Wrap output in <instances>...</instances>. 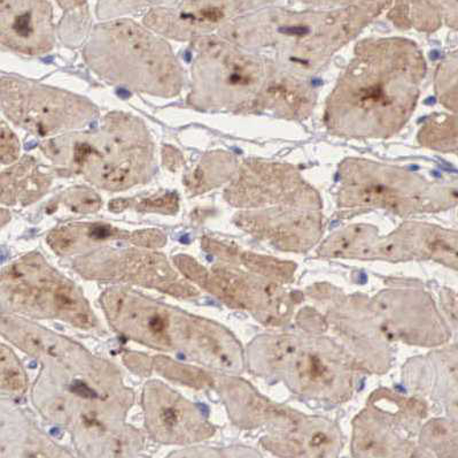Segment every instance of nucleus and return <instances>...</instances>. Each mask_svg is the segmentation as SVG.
Instances as JSON below:
<instances>
[{"instance_id":"f257e3e1","label":"nucleus","mask_w":458,"mask_h":458,"mask_svg":"<svg viewBox=\"0 0 458 458\" xmlns=\"http://www.w3.org/2000/svg\"><path fill=\"white\" fill-rule=\"evenodd\" d=\"M43 147L56 165L82 173L104 189L131 188L153 171V144L145 125L121 113L107 117L97 133L51 140Z\"/></svg>"},{"instance_id":"f03ea898","label":"nucleus","mask_w":458,"mask_h":458,"mask_svg":"<svg viewBox=\"0 0 458 458\" xmlns=\"http://www.w3.org/2000/svg\"><path fill=\"white\" fill-rule=\"evenodd\" d=\"M85 58L104 79L141 92L172 97L182 86L180 66L168 44L131 22L97 28Z\"/></svg>"},{"instance_id":"7ed1b4c3","label":"nucleus","mask_w":458,"mask_h":458,"mask_svg":"<svg viewBox=\"0 0 458 458\" xmlns=\"http://www.w3.org/2000/svg\"><path fill=\"white\" fill-rule=\"evenodd\" d=\"M0 104L15 125L39 136L80 127L96 116L80 97L12 78L0 80Z\"/></svg>"},{"instance_id":"20e7f679","label":"nucleus","mask_w":458,"mask_h":458,"mask_svg":"<svg viewBox=\"0 0 458 458\" xmlns=\"http://www.w3.org/2000/svg\"><path fill=\"white\" fill-rule=\"evenodd\" d=\"M52 11L47 2H0V44L26 55L54 47Z\"/></svg>"},{"instance_id":"39448f33","label":"nucleus","mask_w":458,"mask_h":458,"mask_svg":"<svg viewBox=\"0 0 458 458\" xmlns=\"http://www.w3.org/2000/svg\"><path fill=\"white\" fill-rule=\"evenodd\" d=\"M372 63L368 60L363 62L368 67V72L360 73L355 71L352 74V82L350 91H344V93L351 92V100L352 105L358 107L362 111L378 112L379 109H387L391 108L396 100V83L400 80L401 74L393 72V66L387 64H378L375 58H371Z\"/></svg>"},{"instance_id":"423d86ee","label":"nucleus","mask_w":458,"mask_h":458,"mask_svg":"<svg viewBox=\"0 0 458 458\" xmlns=\"http://www.w3.org/2000/svg\"><path fill=\"white\" fill-rule=\"evenodd\" d=\"M50 185V177L39 171L35 160L23 158L0 173V203L11 206L30 204L42 197Z\"/></svg>"},{"instance_id":"0eeeda50","label":"nucleus","mask_w":458,"mask_h":458,"mask_svg":"<svg viewBox=\"0 0 458 458\" xmlns=\"http://www.w3.org/2000/svg\"><path fill=\"white\" fill-rule=\"evenodd\" d=\"M156 404L157 407L154 408L153 419H149L148 427L157 440L165 444H188L207 436L204 428L186 419V410L181 400L165 396Z\"/></svg>"},{"instance_id":"6e6552de","label":"nucleus","mask_w":458,"mask_h":458,"mask_svg":"<svg viewBox=\"0 0 458 458\" xmlns=\"http://www.w3.org/2000/svg\"><path fill=\"white\" fill-rule=\"evenodd\" d=\"M26 388V376L18 359L0 344V393H20Z\"/></svg>"},{"instance_id":"1a4fd4ad","label":"nucleus","mask_w":458,"mask_h":458,"mask_svg":"<svg viewBox=\"0 0 458 458\" xmlns=\"http://www.w3.org/2000/svg\"><path fill=\"white\" fill-rule=\"evenodd\" d=\"M64 204L74 212H96L101 206L98 194L88 188H74L68 190L63 196Z\"/></svg>"},{"instance_id":"9d476101","label":"nucleus","mask_w":458,"mask_h":458,"mask_svg":"<svg viewBox=\"0 0 458 458\" xmlns=\"http://www.w3.org/2000/svg\"><path fill=\"white\" fill-rule=\"evenodd\" d=\"M157 366L162 375L181 381V383L192 385V386H201L207 379L202 373L194 371L190 367L178 366V364L169 362L167 359H157Z\"/></svg>"},{"instance_id":"9b49d317","label":"nucleus","mask_w":458,"mask_h":458,"mask_svg":"<svg viewBox=\"0 0 458 458\" xmlns=\"http://www.w3.org/2000/svg\"><path fill=\"white\" fill-rule=\"evenodd\" d=\"M20 156L18 137L5 121L0 120V163L4 165L15 164Z\"/></svg>"},{"instance_id":"f8f14e48","label":"nucleus","mask_w":458,"mask_h":458,"mask_svg":"<svg viewBox=\"0 0 458 458\" xmlns=\"http://www.w3.org/2000/svg\"><path fill=\"white\" fill-rule=\"evenodd\" d=\"M137 209L143 212L173 214L178 210V196L176 194L168 193L146 198L138 203Z\"/></svg>"},{"instance_id":"ddd939ff","label":"nucleus","mask_w":458,"mask_h":458,"mask_svg":"<svg viewBox=\"0 0 458 458\" xmlns=\"http://www.w3.org/2000/svg\"><path fill=\"white\" fill-rule=\"evenodd\" d=\"M132 243L148 248H160L165 243V237L159 230H140L131 237Z\"/></svg>"},{"instance_id":"4468645a","label":"nucleus","mask_w":458,"mask_h":458,"mask_svg":"<svg viewBox=\"0 0 458 458\" xmlns=\"http://www.w3.org/2000/svg\"><path fill=\"white\" fill-rule=\"evenodd\" d=\"M169 458H231V457H225L222 455H218V454H215L213 452L194 451V452H185V453L175 454V455H173L172 457H169Z\"/></svg>"},{"instance_id":"2eb2a0df","label":"nucleus","mask_w":458,"mask_h":458,"mask_svg":"<svg viewBox=\"0 0 458 458\" xmlns=\"http://www.w3.org/2000/svg\"><path fill=\"white\" fill-rule=\"evenodd\" d=\"M165 166L172 169H175L176 166L180 164V155L176 152L175 149L167 148L165 152Z\"/></svg>"},{"instance_id":"dca6fc26","label":"nucleus","mask_w":458,"mask_h":458,"mask_svg":"<svg viewBox=\"0 0 458 458\" xmlns=\"http://www.w3.org/2000/svg\"><path fill=\"white\" fill-rule=\"evenodd\" d=\"M10 219L11 214L6 210L0 208V227L5 226Z\"/></svg>"}]
</instances>
